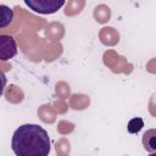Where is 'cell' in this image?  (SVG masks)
<instances>
[{"label":"cell","mask_w":156,"mask_h":156,"mask_svg":"<svg viewBox=\"0 0 156 156\" xmlns=\"http://www.w3.org/2000/svg\"><path fill=\"white\" fill-rule=\"evenodd\" d=\"M50 146L48 132L38 124H22L12 134L11 149L17 156H46Z\"/></svg>","instance_id":"obj_1"},{"label":"cell","mask_w":156,"mask_h":156,"mask_svg":"<svg viewBox=\"0 0 156 156\" xmlns=\"http://www.w3.org/2000/svg\"><path fill=\"white\" fill-rule=\"evenodd\" d=\"M24 4L34 12L40 15H51L57 12L66 0H23Z\"/></svg>","instance_id":"obj_2"},{"label":"cell","mask_w":156,"mask_h":156,"mask_svg":"<svg viewBox=\"0 0 156 156\" xmlns=\"http://www.w3.org/2000/svg\"><path fill=\"white\" fill-rule=\"evenodd\" d=\"M17 54V45L11 35H0V58L7 61Z\"/></svg>","instance_id":"obj_3"},{"label":"cell","mask_w":156,"mask_h":156,"mask_svg":"<svg viewBox=\"0 0 156 156\" xmlns=\"http://www.w3.org/2000/svg\"><path fill=\"white\" fill-rule=\"evenodd\" d=\"M143 146L150 154L156 152V129H149L144 133Z\"/></svg>","instance_id":"obj_4"},{"label":"cell","mask_w":156,"mask_h":156,"mask_svg":"<svg viewBox=\"0 0 156 156\" xmlns=\"http://www.w3.org/2000/svg\"><path fill=\"white\" fill-rule=\"evenodd\" d=\"M144 127V121L143 118L140 117H135V118H132L128 124H127V130L130 133V134H136L139 133Z\"/></svg>","instance_id":"obj_5"},{"label":"cell","mask_w":156,"mask_h":156,"mask_svg":"<svg viewBox=\"0 0 156 156\" xmlns=\"http://www.w3.org/2000/svg\"><path fill=\"white\" fill-rule=\"evenodd\" d=\"M0 9H1V23H0V27L4 28L9 23H11L12 18H13V11L10 7H7L6 5H1Z\"/></svg>","instance_id":"obj_6"}]
</instances>
